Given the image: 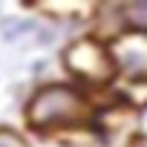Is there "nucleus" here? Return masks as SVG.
<instances>
[{"label":"nucleus","mask_w":147,"mask_h":147,"mask_svg":"<svg viewBox=\"0 0 147 147\" xmlns=\"http://www.w3.org/2000/svg\"><path fill=\"white\" fill-rule=\"evenodd\" d=\"M6 15H9V12H6V6L0 3V23H3V18H6Z\"/></svg>","instance_id":"nucleus-7"},{"label":"nucleus","mask_w":147,"mask_h":147,"mask_svg":"<svg viewBox=\"0 0 147 147\" xmlns=\"http://www.w3.org/2000/svg\"><path fill=\"white\" fill-rule=\"evenodd\" d=\"M0 147H32V141L15 127H0Z\"/></svg>","instance_id":"nucleus-5"},{"label":"nucleus","mask_w":147,"mask_h":147,"mask_svg":"<svg viewBox=\"0 0 147 147\" xmlns=\"http://www.w3.org/2000/svg\"><path fill=\"white\" fill-rule=\"evenodd\" d=\"M138 136H144V138H147V110H141V113H138Z\"/></svg>","instance_id":"nucleus-6"},{"label":"nucleus","mask_w":147,"mask_h":147,"mask_svg":"<svg viewBox=\"0 0 147 147\" xmlns=\"http://www.w3.org/2000/svg\"><path fill=\"white\" fill-rule=\"evenodd\" d=\"M95 92L84 90L75 81H49L29 92L23 104V115L32 133L38 136H61L72 130H84L95 124L98 115Z\"/></svg>","instance_id":"nucleus-1"},{"label":"nucleus","mask_w":147,"mask_h":147,"mask_svg":"<svg viewBox=\"0 0 147 147\" xmlns=\"http://www.w3.org/2000/svg\"><path fill=\"white\" fill-rule=\"evenodd\" d=\"M115 63V84H147V35L144 32H121L107 43Z\"/></svg>","instance_id":"nucleus-3"},{"label":"nucleus","mask_w":147,"mask_h":147,"mask_svg":"<svg viewBox=\"0 0 147 147\" xmlns=\"http://www.w3.org/2000/svg\"><path fill=\"white\" fill-rule=\"evenodd\" d=\"M121 26L124 32H144L147 35V0H133V3H118Z\"/></svg>","instance_id":"nucleus-4"},{"label":"nucleus","mask_w":147,"mask_h":147,"mask_svg":"<svg viewBox=\"0 0 147 147\" xmlns=\"http://www.w3.org/2000/svg\"><path fill=\"white\" fill-rule=\"evenodd\" d=\"M61 66L72 75V81L81 84L90 92H107L115 87V63L110 55V46L98 40L95 35H81L61 49Z\"/></svg>","instance_id":"nucleus-2"}]
</instances>
